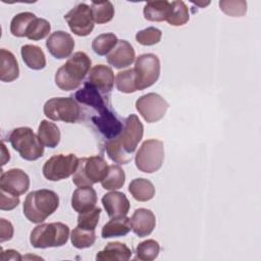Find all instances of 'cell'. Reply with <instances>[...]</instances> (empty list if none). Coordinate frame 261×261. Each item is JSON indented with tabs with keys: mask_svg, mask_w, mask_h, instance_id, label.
Segmentation results:
<instances>
[{
	"mask_svg": "<svg viewBox=\"0 0 261 261\" xmlns=\"http://www.w3.org/2000/svg\"><path fill=\"white\" fill-rule=\"evenodd\" d=\"M162 33L159 29L154 27H149L136 34V40L139 44L143 46H152L160 42Z\"/></svg>",
	"mask_w": 261,
	"mask_h": 261,
	"instance_id": "ab89813d",
	"label": "cell"
},
{
	"mask_svg": "<svg viewBox=\"0 0 261 261\" xmlns=\"http://www.w3.org/2000/svg\"><path fill=\"white\" fill-rule=\"evenodd\" d=\"M36 15L33 12H20L13 16L10 22V33L15 37H27L28 31L32 22L36 19Z\"/></svg>",
	"mask_w": 261,
	"mask_h": 261,
	"instance_id": "f1b7e54d",
	"label": "cell"
},
{
	"mask_svg": "<svg viewBox=\"0 0 261 261\" xmlns=\"http://www.w3.org/2000/svg\"><path fill=\"white\" fill-rule=\"evenodd\" d=\"M59 206L58 195L51 190L41 189L28 194L23 202V214L33 223H42Z\"/></svg>",
	"mask_w": 261,
	"mask_h": 261,
	"instance_id": "3957f363",
	"label": "cell"
},
{
	"mask_svg": "<svg viewBox=\"0 0 261 261\" xmlns=\"http://www.w3.org/2000/svg\"><path fill=\"white\" fill-rule=\"evenodd\" d=\"M1 147H2V154H3V155H2V163H3V161H4V157H6L7 161H9L10 156H9V152H8V151H6V148H5L4 143H2Z\"/></svg>",
	"mask_w": 261,
	"mask_h": 261,
	"instance_id": "ee69618b",
	"label": "cell"
},
{
	"mask_svg": "<svg viewBox=\"0 0 261 261\" xmlns=\"http://www.w3.org/2000/svg\"><path fill=\"white\" fill-rule=\"evenodd\" d=\"M73 97L79 103L89 106L97 112H101L108 108L106 103L107 96H104L88 82H85L84 87L76 91Z\"/></svg>",
	"mask_w": 261,
	"mask_h": 261,
	"instance_id": "e0dca14e",
	"label": "cell"
},
{
	"mask_svg": "<svg viewBox=\"0 0 261 261\" xmlns=\"http://www.w3.org/2000/svg\"><path fill=\"white\" fill-rule=\"evenodd\" d=\"M132 229L130 218L125 216L112 217L107 223L102 227L101 234L104 239L123 237L127 234Z\"/></svg>",
	"mask_w": 261,
	"mask_h": 261,
	"instance_id": "cb8c5ba5",
	"label": "cell"
},
{
	"mask_svg": "<svg viewBox=\"0 0 261 261\" xmlns=\"http://www.w3.org/2000/svg\"><path fill=\"white\" fill-rule=\"evenodd\" d=\"M86 82L93 85L100 93L108 97L114 85V73L109 66L97 64L90 69Z\"/></svg>",
	"mask_w": 261,
	"mask_h": 261,
	"instance_id": "2e32d148",
	"label": "cell"
},
{
	"mask_svg": "<svg viewBox=\"0 0 261 261\" xmlns=\"http://www.w3.org/2000/svg\"><path fill=\"white\" fill-rule=\"evenodd\" d=\"M108 172V165L103 157L91 156L79 159V164L72 176V182L77 187H90L101 182Z\"/></svg>",
	"mask_w": 261,
	"mask_h": 261,
	"instance_id": "8992f818",
	"label": "cell"
},
{
	"mask_svg": "<svg viewBox=\"0 0 261 261\" xmlns=\"http://www.w3.org/2000/svg\"><path fill=\"white\" fill-rule=\"evenodd\" d=\"M91 64L92 61L85 52H75L56 71V86L63 91H72L77 89L81 86L82 81L89 73Z\"/></svg>",
	"mask_w": 261,
	"mask_h": 261,
	"instance_id": "7a4b0ae2",
	"label": "cell"
},
{
	"mask_svg": "<svg viewBox=\"0 0 261 261\" xmlns=\"http://www.w3.org/2000/svg\"><path fill=\"white\" fill-rule=\"evenodd\" d=\"M91 10L94 22L98 24L109 22L114 16V7L110 1L92 2Z\"/></svg>",
	"mask_w": 261,
	"mask_h": 261,
	"instance_id": "1f68e13d",
	"label": "cell"
},
{
	"mask_svg": "<svg viewBox=\"0 0 261 261\" xmlns=\"http://www.w3.org/2000/svg\"><path fill=\"white\" fill-rule=\"evenodd\" d=\"M38 137L43 144L48 148H55L60 142V130L54 122L42 120L38 128Z\"/></svg>",
	"mask_w": 261,
	"mask_h": 261,
	"instance_id": "83f0119b",
	"label": "cell"
},
{
	"mask_svg": "<svg viewBox=\"0 0 261 261\" xmlns=\"http://www.w3.org/2000/svg\"><path fill=\"white\" fill-rule=\"evenodd\" d=\"M19 204V196L9 194L5 191L0 190V209L1 210H12Z\"/></svg>",
	"mask_w": 261,
	"mask_h": 261,
	"instance_id": "60d3db41",
	"label": "cell"
},
{
	"mask_svg": "<svg viewBox=\"0 0 261 261\" xmlns=\"http://www.w3.org/2000/svg\"><path fill=\"white\" fill-rule=\"evenodd\" d=\"M12 148L17 151L21 158L29 161L39 159L44 154V147L39 137L31 127L21 126L12 129L8 137Z\"/></svg>",
	"mask_w": 261,
	"mask_h": 261,
	"instance_id": "5b68a950",
	"label": "cell"
},
{
	"mask_svg": "<svg viewBox=\"0 0 261 261\" xmlns=\"http://www.w3.org/2000/svg\"><path fill=\"white\" fill-rule=\"evenodd\" d=\"M79 164V158L74 154H57L50 157L43 165L42 172L45 178L57 181L72 175Z\"/></svg>",
	"mask_w": 261,
	"mask_h": 261,
	"instance_id": "9c48e42d",
	"label": "cell"
},
{
	"mask_svg": "<svg viewBox=\"0 0 261 261\" xmlns=\"http://www.w3.org/2000/svg\"><path fill=\"white\" fill-rule=\"evenodd\" d=\"M128 191L135 200L139 202H146L155 196V187L147 178L139 177L130 181Z\"/></svg>",
	"mask_w": 261,
	"mask_h": 261,
	"instance_id": "484cf974",
	"label": "cell"
},
{
	"mask_svg": "<svg viewBox=\"0 0 261 261\" xmlns=\"http://www.w3.org/2000/svg\"><path fill=\"white\" fill-rule=\"evenodd\" d=\"M170 11V2L168 1H150L144 6V16L149 21H164L167 19Z\"/></svg>",
	"mask_w": 261,
	"mask_h": 261,
	"instance_id": "4316f807",
	"label": "cell"
},
{
	"mask_svg": "<svg viewBox=\"0 0 261 261\" xmlns=\"http://www.w3.org/2000/svg\"><path fill=\"white\" fill-rule=\"evenodd\" d=\"M219 7L229 16H243L247 12V2L244 0H221Z\"/></svg>",
	"mask_w": 261,
	"mask_h": 261,
	"instance_id": "f35d334b",
	"label": "cell"
},
{
	"mask_svg": "<svg viewBox=\"0 0 261 261\" xmlns=\"http://www.w3.org/2000/svg\"><path fill=\"white\" fill-rule=\"evenodd\" d=\"M69 237V227L62 222L43 223L31 232L30 243L34 248L46 249L65 245Z\"/></svg>",
	"mask_w": 261,
	"mask_h": 261,
	"instance_id": "277c9868",
	"label": "cell"
},
{
	"mask_svg": "<svg viewBox=\"0 0 261 261\" xmlns=\"http://www.w3.org/2000/svg\"><path fill=\"white\" fill-rule=\"evenodd\" d=\"M169 104L156 93H148L136 101V108L142 117L149 123L157 122L165 115Z\"/></svg>",
	"mask_w": 261,
	"mask_h": 261,
	"instance_id": "8fae6325",
	"label": "cell"
},
{
	"mask_svg": "<svg viewBox=\"0 0 261 261\" xmlns=\"http://www.w3.org/2000/svg\"><path fill=\"white\" fill-rule=\"evenodd\" d=\"M117 42L118 39L114 34H101L93 40L92 49L96 54L100 56L108 55L109 52L116 46Z\"/></svg>",
	"mask_w": 261,
	"mask_h": 261,
	"instance_id": "d6a6232c",
	"label": "cell"
},
{
	"mask_svg": "<svg viewBox=\"0 0 261 261\" xmlns=\"http://www.w3.org/2000/svg\"><path fill=\"white\" fill-rule=\"evenodd\" d=\"M30 188L29 175L19 168H11L1 172L0 190L9 194L20 196Z\"/></svg>",
	"mask_w": 261,
	"mask_h": 261,
	"instance_id": "5bb4252c",
	"label": "cell"
},
{
	"mask_svg": "<svg viewBox=\"0 0 261 261\" xmlns=\"http://www.w3.org/2000/svg\"><path fill=\"white\" fill-rule=\"evenodd\" d=\"M101 208L95 207L92 210H89L84 213H80L77 216V226L84 229H89V230H95L100 214H101Z\"/></svg>",
	"mask_w": 261,
	"mask_h": 261,
	"instance_id": "74e56055",
	"label": "cell"
},
{
	"mask_svg": "<svg viewBox=\"0 0 261 261\" xmlns=\"http://www.w3.org/2000/svg\"><path fill=\"white\" fill-rule=\"evenodd\" d=\"M144 126L136 114H130L125 118L120 135L107 141L105 145L108 157L119 164H127L132 160V155L143 138Z\"/></svg>",
	"mask_w": 261,
	"mask_h": 261,
	"instance_id": "6da1fadb",
	"label": "cell"
},
{
	"mask_svg": "<svg viewBox=\"0 0 261 261\" xmlns=\"http://www.w3.org/2000/svg\"><path fill=\"white\" fill-rule=\"evenodd\" d=\"M130 224L133 231L139 238H144L149 236L155 228L156 217L151 210L139 208L135 210L130 218Z\"/></svg>",
	"mask_w": 261,
	"mask_h": 261,
	"instance_id": "d6986e66",
	"label": "cell"
},
{
	"mask_svg": "<svg viewBox=\"0 0 261 261\" xmlns=\"http://www.w3.org/2000/svg\"><path fill=\"white\" fill-rule=\"evenodd\" d=\"M64 19L66 20L70 31L79 37H86L90 35L95 25L91 6L86 3H80L70 9L64 15Z\"/></svg>",
	"mask_w": 261,
	"mask_h": 261,
	"instance_id": "7c38bea8",
	"label": "cell"
},
{
	"mask_svg": "<svg viewBox=\"0 0 261 261\" xmlns=\"http://www.w3.org/2000/svg\"><path fill=\"white\" fill-rule=\"evenodd\" d=\"M163 160L164 145L162 141L156 139H150L143 142L135 156L137 168L146 173H153L159 170Z\"/></svg>",
	"mask_w": 261,
	"mask_h": 261,
	"instance_id": "52a82bcc",
	"label": "cell"
},
{
	"mask_svg": "<svg viewBox=\"0 0 261 261\" xmlns=\"http://www.w3.org/2000/svg\"><path fill=\"white\" fill-rule=\"evenodd\" d=\"M115 85L117 90L122 93L129 94L138 91L137 79L134 68L117 72L115 76Z\"/></svg>",
	"mask_w": 261,
	"mask_h": 261,
	"instance_id": "836d02e7",
	"label": "cell"
},
{
	"mask_svg": "<svg viewBox=\"0 0 261 261\" xmlns=\"http://www.w3.org/2000/svg\"><path fill=\"white\" fill-rule=\"evenodd\" d=\"M43 111L49 119L67 123L76 122L82 114L80 105L71 97H55L49 99L44 104Z\"/></svg>",
	"mask_w": 261,
	"mask_h": 261,
	"instance_id": "ba28073f",
	"label": "cell"
},
{
	"mask_svg": "<svg viewBox=\"0 0 261 261\" xmlns=\"http://www.w3.org/2000/svg\"><path fill=\"white\" fill-rule=\"evenodd\" d=\"M91 121L96 129L107 141L118 137L123 127L122 122L108 108L101 112H98L96 115H93L91 117Z\"/></svg>",
	"mask_w": 261,
	"mask_h": 261,
	"instance_id": "4fadbf2b",
	"label": "cell"
},
{
	"mask_svg": "<svg viewBox=\"0 0 261 261\" xmlns=\"http://www.w3.org/2000/svg\"><path fill=\"white\" fill-rule=\"evenodd\" d=\"M125 182V173L118 165H109L108 172L101 181L102 188L109 191H115L123 187Z\"/></svg>",
	"mask_w": 261,
	"mask_h": 261,
	"instance_id": "f546056e",
	"label": "cell"
},
{
	"mask_svg": "<svg viewBox=\"0 0 261 261\" xmlns=\"http://www.w3.org/2000/svg\"><path fill=\"white\" fill-rule=\"evenodd\" d=\"M97 194L92 186L79 187L72 194L71 207L79 213H84L95 208Z\"/></svg>",
	"mask_w": 261,
	"mask_h": 261,
	"instance_id": "44dd1931",
	"label": "cell"
},
{
	"mask_svg": "<svg viewBox=\"0 0 261 261\" xmlns=\"http://www.w3.org/2000/svg\"><path fill=\"white\" fill-rule=\"evenodd\" d=\"M135 57L134 47L125 40H118L116 46L106 56L108 63L117 69L129 66L135 61Z\"/></svg>",
	"mask_w": 261,
	"mask_h": 261,
	"instance_id": "ac0fdd59",
	"label": "cell"
},
{
	"mask_svg": "<svg viewBox=\"0 0 261 261\" xmlns=\"http://www.w3.org/2000/svg\"><path fill=\"white\" fill-rule=\"evenodd\" d=\"M132 257L130 249L123 243L111 242L108 243L105 248L98 252L96 260H111V261H126Z\"/></svg>",
	"mask_w": 261,
	"mask_h": 261,
	"instance_id": "603a6c76",
	"label": "cell"
},
{
	"mask_svg": "<svg viewBox=\"0 0 261 261\" xmlns=\"http://www.w3.org/2000/svg\"><path fill=\"white\" fill-rule=\"evenodd\" d=\"M1 259L2 260H10V259H13V260H20L21 259V256L19 255V253L17 251H14V250H7V251H3L2 254H1Z\"/></svg>",
	"mask_w": 261,
	"mask_h": 261,
	"instance_id": "7bdbcfd3",
	"label": "cell"
},
{
	"mask_svg": "<svg viewBox=\"0 0 261 261\" xmlns=\"http://www.w3.org/2000/svg\"><path fill=\"white\" fill-rule=\"evenodd\" d=\"M138 91L154 85L160 75V60L152 53L142 54L137 57L134 67Z\"/></svg>",
	"mask_w": 261,
	"mask_h": 261,
	"instance_id": "30bf717a",
	"label": "cell"
},
{
	"mask_svg": "<svg viewBox=\"0 0 261 261\" xmlns=\"http://www.w3.org/2000/svg\"><path fill=\"white\" fill-rule=\"evenodd\" d=\"M102 204L109 217L125 216L129 210V201L121 192L112 191L102 197Z\"/></svg>",
	"mask_w": 261,
	"mask_h": 261,
	"instance_id": "ffe728a7",
	"label": "cell"
},
{
	"mask_svg": "<svg viewBox=\"0 0 261 261\" xmlns=\"http://www.w3.org/2000/svg\"><path fill=\"white\" fill-rule=\"evenodd\" d=\"M21 58L25 65L34 70L43 69L46 66V57L43 50L36 45H23L20 49Z\"/></svg>",
	"mask_w": 261,
	"mask_h": 261,
	"instance_id": "d4e9b609",
	"label": "cell"
},
{
	"mask_svg": "<svg viewBox=\"0 0 261 261\" xmlns=\"http://www.w3.org/2000/svg\"><path fill=\"white\" fill-rule=\"evenodd\" d=\"M160 251V246L155 240H147L141 242L136 249V259L143 261H151L157 258Z\"/></svg>",
	"mask_w": 261,
	"mask_h": 261,
	"instance_id": "d590c367",
	"label": "cell"
},
{
	"mask_svg": "<svg viewBox=\"0 0 261 261\" xmlns=\"http://www.w3.org/2000/svg\"><path fill=\"white\" fill-rule=\"evenodd\" d=\"M19 75V67L15 56L12 52L0 50V80L5 83H10L16 80Z\"/></svg>",
	"mask_w": 261,
	"mask_h": 261,
	"instance_id": "7402d4cb",
	"label": "cell"
},
{
	"mask_svg": "<svg viewBox=\"0 0 261 261\" xmlns=\"http://www.w3.org/2000/svg\"><path fill=\"white\" fill-rule=\"evenodd\" d=\"M46 47L50 54L57 59H63L70 56L74 48L73 38L64 31L52 33L46 41Z\"/></svg>",
	"mask_w": 261,
	"mask_h": 261,
	"instance_id": "9a60e30c",
	"label": "cell"
},
{
	"mask_svg": "<svg viewBox=\"0 0 261 261\" xmlns=\"http://www.w3.org/2000/svg\"><path fill=\"white\" fill-rule=\"evenodd\" d=\"M190 19L189 9L184 1H172L170 11L166 21L173 27H179L187 23Z\"/></svg>",
	"mask_w": 261,
	"mask_h": 261,
	"instance_id": "4dcf8cb0",
	"label": "cell"
},
{
	"mask_svg": "<svg viewBox=\"0 0 261 261\" xmlns=\"http://www.w3.org/2000/svg\"><path fill=\"white\" fill-rule=\"evenodd\" d=\"M70 241L76 249H86L94 245L96 241L95 230L84 229L79 226L73 228L70 234Z\"/></svg>",
	"mask_w": 261,
	"mask_h": 261,
	"instance_id": "e575fe53",
	"label": "cell"
},
{
	"mask_svg": "<svg viewBox=\"0 0 261 261\" xmlns=\"http://www.w3.org/2000/svg\"><path fill=\"white\" fill-rule=\"evenodd\" d=\"M0 242L9 241L13 236V226L12 224L4 218L0 219Z\"/></svg>",
	"mask_w": 261,
	"mask_h": 261,
	"instance_id": "b9f144b4",
	"label": "cell"
},
{
	"mask_svg": "<svg viewBox=\"0 0 261 261\" xmlns=\"http://www.w3.org/2000/svg\"><path fill=\"white\" fill-rule=\"evenodd\" d=\"M51 31V25L50 22L44 18H36L27 34V38L33 41H39L44 39L49 35Z\"/></svg>",
	"mask_w": 261,
	"mask_h": 261,
	"instance_id": "8d00e7d4",
	"label": "cell"
}]
</instances>
